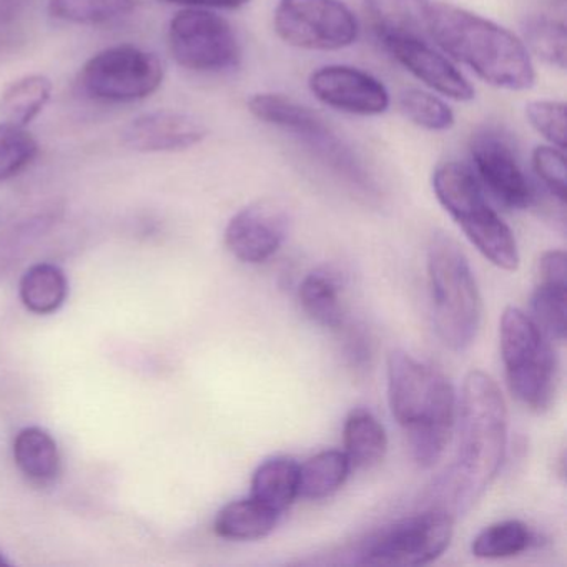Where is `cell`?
Returning a JSON list of instances; mask_svg holds the SVG:
<instances>
[{"mask_svg": "<svg viewBox=\"0 0 567 567\" xmlns=\"http://www.w3.org/2000/svg\"><path fill=\"white\" fill-rule=\"evenodd\" d=\"M507 446V410L496 381L481 370L464 380L460 446L436 489V507L463 516L493 484Z\"/></svg>", "mask_w": 567, "mask_h": 567, "instance_id": "obj_1", "label": "cell"}, {"mask_svg": "<svg viewBox=\"0 0 567 567\" xmlns=\"http://www.w3.org/2000/svg\"><path fill=\"white\" fill-rule=\"evenodd\" d=\"M423 19L436 44L486 84L519 92L536 82L526 45L496 22L447 2L424 6Z\"/></svg>", "mask_w": 567, "mask_h": 567, "instance_id": "obj_2", "label": "cell"}, {"mask_svg": "<svg viewBox=\"0 0 567 567\" xmlns=\"http://www.w3.org/2000/svg\"><path fill=\"white\" fill-rule=\"evenodd\" d=\"M388 400L417 466L433 467L450 443L456 416L450 381L406 351L394 350L388 357Z\"/></svg>", "mask_w": 567, "mask_h": 567, "instance_id": "obj_3", "label": "cell"}, {"mask_svg": "<svg viewBox=\"0 0 567 567\" xmlns=\"http://www.w3.org/2000/svg\"><path fill=\"white\" fill-rule=\"evenodd\" d=\"M427 280L437 337L450 350H466L480 330L483 303L470 261L450 235L431 238Z\"/></svg>", "mask_w": 567, "mask_h": 567, "instance_id": "obj_4", "label": "cell"}, {"mask_svg": "<svg viewBox=\"0 0 567 567\" xmlns=\"http://www.w3.org/2000/svg\"><path fill=\"white\" fill-rule=\"evenodd\" d=\"M433 190L441 207L460 225L471 244L501 270L516 271L519 250L506 221L496 214L474 172L460 162H446L433 174Z\"/></svg>", "mask_w": 567, "mask_h": 567, "instance_id": "obj_5", "label": "cell"}, {"mask_svg": "<svg viewBox=\"0 0 567 567\" xmlns=\"http://www.w3.org/2000/svg\"><path fill=\"white\" fill-rule=\"evenodd\" d=\"M499 343L513 396L536 413L549 410L559 380V363L549 338L530 315L509 307L501 317Z\"/></svg>", "mask_w": 567, "mask_h": 567, "instance_id": "obj_6", "label": "cell"}, {"mask_svg": "<svg viewBox=\"0 0 567 567\" xmlns=\"http://www.w3.org/2000/svg\"><path fill=\"white\" fill-rule=\"evenodd\" d=\"M164 75V64L157 55L134 44H118L85 62L81 85L95 101L128 104L155 94Z\"/></svg>", "mask_w": 567, "mask_h": 567, "instance_id": "obj_7", "label": "cell"}, {"mask_svg": "<svg viewBox=\"0 0 567 567\" xmlns=\"http://www.w3.org/2000/svg\"><path fill=\"white\" fill-rule=\"evenodd\" d=\"M248 111L265 124L274 125L303 141L334 171L353 184L370 187L368 175L353 152L334 134L323 117L307 105L280 94H257L248 101Z\"/></svg>", "mask_w": 567, "mask_h": 567, "instance_id": "obj_8", "label": "cell"}, {"mask_svg": "<svg viewBox=\"0 0 567 567\" xmlns=\"http://www.w3.org/2000/svg\"><path fill=\"white\" fill-rule=\"evenodd\" d=\"M168 48L181 68L204 74L237 68L241 59L230 22L208 9L177 12L168 25Z\"/></svg>", "mask_w": 567, "mask_h": 567, "instance_id": "obj_9", "label": "cell"}, {"mask_svg": "<svg viewBox=\"0 0 567 567\" xmlns=\"http://www.w3.org/2000/svg\"><path fill=\"white\" fill-rule=\"evenodd\" d=\"M454 517L441 507L404 517L381 529L361 549V563L424 566L436 560L453 539Z\"/></svg>", "mask_w": 567, "mask_h": 567, "instance_id": "obj_10", "label": "cell"}, {"mask_svg": "<svg viewBox=\"0 0 567 567\" xmlns=\"http://www.w3.org/2000/svg\"><path fill=\"white\" fill-rule=\"evenodd\" d=\"M274 28L285 44L305 51H341L360 34L357 16L343 0H280Z\"/></svg>", "mask_w": 567, "mask_h": 567, "instance_id": "obj_11", "label": "cell"}, {"mask_svg": "<svg viewBox=\"0 0 567 567\" xmlns=\"http://www.w3.org/2000/svg\"><path fill=\"white\" fill-rule=\"evenodd\" d=\"M474 175L484 188L504 207L514 210L529 208L536 192L520 165L513 144L494 128L476 132L471 138Z\"/></svg>", "mask_w": 567, "mask_h": 567, "instance_id": "obj_12", "label": "cell"}, {"mask_svg": "<svg viewBox=\"0 0 567 567\" xmlns=\"http://www.w3.org/2000/svg\"><path fill=\"white\" fill-rule=\"evenodd\" d=\"M377 32L383 48L417 81L453 101H473L474 89L470 81L450 59L434 51L426 42L394 25H378Z\"/></svg>", "mask_w": 567, "mask_h": 567, "instance_id": "obj_13", "label": "cell"}, {"mask_svg": "<svg viewBox=\"0 0 567 567\" xmlns=\"http://www.w3.org/2000/svg\"><path fill=\"white\" fill-rule=\"evenodd\" d=\"M290 215L275 200L241 208L225 228V245L237 260L258 265L270 260L287 240Z\"/></svg>", "mask_w": 567, "mask_h": 567, "instance_id": "obj_14", "label": "cell"}, {"mask_svg": "<svg viewBox=\"0 0 567 567\" xmlns=\"http://www.w3.org/2000/svg\"><path fill=\"white\" fill-rule=\"evenodd\" d=\"M308 85L321 104L344 114L373 117L390 107V92L383 82L350 65H324L310 75Z\"/></svg>", "mask_w": 567, "mask_h": 567, "instance_id": "obj_15", "label": "cell"}, {"mask_svg": "<svg viewBox=\"0 0 567 567\" xmlns=\"http://www.w3.org/2000/svg\"><path fill=\"white\" fill-rule=\"evenodd\" d=\"M207 137V127L184 112H148L122 131L125 147L141 154H174L195 147Z\"/></svg>", "mask_w": 567, "mask_h": 567, "instance_id": "obj_16", "label": "cell"}, {"mask_svg": "<svg viewBox=\"0 0 567 567\" xmlns=\"http://www.w3.org/2000/svg\"><path fill=\"white\" fill-rule=\"evenodd\" d=\"M16 466L35 486H51L61 476V451L58 441L41 426L19 431L12 446Z\"/></svg>", "mask_w": 567, "mask_h": 567, "instance_id": "obj_17", "label": "cell"}, {"mask_svg": "<svg viewBox=\"0 0 567 567\" xmlns=\"http://www.w3.org/2000/svg\"><path fill=\"white\" fill-rule=\"evenodd\" d=\"M300 489V464L288 456L265 460L251 477V497L278 514L293 504Z\"/></svg>", "mask_w": 567, "mask_h": 567, "instance_id": "obj_18", "label": "cell"}, {"mask_svg": "<svg viewBox=\"0 0 567 567\" xmlns=\"http://www.w3.org/2000/svg\"><path fill=\"white\" fill-rule=\"evenodd\" d=\"M280 514L255 497L231 501L218 511L214 529L218 536L230 540H258L277 527Z\"/></svg>", "mask_w": 567, "mask_h": 567, "instance_id": "obj_19", "label": "cell"}, {"mask_svg": "<svg viewBox=\"0 0 567 567\" xmlns=\"http://www.w3.org/2000/svg\"><path fill=\"white\" fill-rule=\"evenodd\" d=\"M343 443L351 470H371L383 461L388 436L383 424L367 410H353L344 421Z\"/></svg>", "mask_w": 567, "mask_h": 567, "instance_id": "obj_20", "label": "cell"}, {"mask_svg": "<svg viewBox=\"0 0 567 567\" xmlns=\"http://www.w3.org/2000/svg\"><path fill=\"white\" fill-rule=\"evenodd\" d=\"M298 300L305 313L321 327L340 330L344 321L341 284L330 270L311 271L298 288Z\"/></svg>", "mask_w": 567, "mask_h": 567, "instance_id": "obj_21", "label": "cell"}, {"mask_svg": "<svg viewBox=\"0 0 567 567\" xmlns=\"http://www.w3.org/2000/svg\"><path fill=\"white\" fill-rule=\"evenodd\" d=\"M69 280L64 270L59 265L44 264L32 265L22 275L19 284V297L22 305L31 313L45 315L55 313L61 310L62 305L68 300Z\"/></svg>", "mask_w": 567, "mask_h": 567, "instance_id": "obj_22", "label": "cell"}, {"mask_svg": "<svg viewBox=\"0 0 567 567\" xmlns=\"http://www.w3.org/2000/svg\"><path fill=\"white\" fill-rule=\"evenodd\" d=\"M54 85L45 75H25L12 82L0 95V118L8 124L28 128L44 111Z\"/></svg>", "mask_w": 567, "mask_h": 567, "instance_id": "obj_23", "label": "cell"}, {"mask_svg": "<svg viewBox=\"0 0 567 567\" xmlns=\"http://www.w3.org/2000/svg\"><path fill=\"white\" fill-rule=\"evenodd\" d=\"M350 471L351 464L343 451H321L307 463L300 464L298 496L305 499H324L343 486Z\"/></svg>", "mask_w": 567, "mask_h": 567, "instance_id": "obj_24", "label": "cell"}, {"mask_svg": "<svg viewBox=\"0 0 567 567\" xmlns=\"http://www.w3.org/2000/svg\"><path fill=\"white\" fill-rule=\"evenodd\" d=\"M536 543V534L517 519L501 520L481 530L471 544L473 556L480 559H506L519 556Z\"/></svg>", "mask_w": 567, "mask_h": 567, "instance_id": "obj_25", "label": "cell"}, {"mask_svg": "<svg viewBox=\"0 0 567 567\" xmlns=\"http://www.w3.org/2000/svg\"><path fill=\"white\" fill-rule=\"evenodd\" d=\"M566 278L536 277L530 298L533 320L550 341L566 338Z\"/></svg>", "mask_w": 567, "mask_h": 567, "instance_id": "obj_26", "label": "cell"}, {"mask_svg": "<svg viewBox=\"0 0 567 567\" xmlns=\"http://www.w3.org/2000/svg\"><path fill=\"white\" fill-rule=\"evenodd\" d=\"M137 0H49V14L71 24H107L131 14Z\"/></svg>", "mask_w": 567, "mask_h": 567, "instance_id": "obj_27", "label": "cell"}, {"mask_svg": "<svg viewBox=\"0 0 567 567\" xmlns=\"http://www.w3.org/2000/svg\"><path fill=\"white\" fill-rule=\"evenodd\" d=\"M524 45L550 68L564 71L567 61L566 25L546 16L529 18L524 24Z\"/></svg>", "mask_w": 567, "mask_h": 567, "instance_id": "obj_28", "label": "cell"}, {"mask_svg": "<svg viewBox=\"0 0 567 567\" xmlns=\"http://www.w3.org/2000/svg\"><path fill=\"white\" fill-rule=\"evenodd\" d=\"M38 155V141L28 128L0 122V184L24 172Z\"/></svg>", "mask_w": 567, "mask_h": 567, "instance_id": "obj_29", "label": "cell"}, {"mask_svg": "<svg viewBox=\"0 0 567 567\" xmlns=\"http://www.w3.org/2000/svg\"><path fill=\"white\" fill-rule=\"evenodd\" d=\"M400 109L408 121L426 131L444 132L454 125V112L450 105L436 95L420 89L401 92Z\"/></svg>", "mask_w": 567, "mask_h": 567, "instance_id": "obj_30", "label": "cell"}, {"mask_svg": "<svg viewBox=\"0 0 567 567\" xmlns=\"http://www.w3.org/2000/svg\"><path fill=\"white\" fill-rule=\"evenodd\" d=\"M526 117L537 134L550 145L566 148V104L557 101H534L526 105Z\"/></svg>", "mask_w": 567, "mask_h": 567, "instance_id": "obj_31", "label": "cell"}, {"mask_svg": "<svg viewBox=\"0 0 567 567\" xmlns=\"http://www.w3.org/2000/svg\"><path fill=\"white\" fill-rule=\"evenodd\" d=\"M533 167L544 187L564 205L566 202V157L554 145H539L533 152Z\"/></svg>", "mask_w": 567, "mask_h": 567, "instance_id": "obj_32", "label": "cell"}, {"mask_svg": "<svg viewBox=\"0 0 567 567\" xmlns=\"http://www.w3.org/2000/svg\"><path fill=\"white\" fill-rule=\"evenodd\" d=\"M338 331H343V350L348 363L354 370H367L371 363V343L363 330L347 327V323Z\"/></svg>", "mask_w": 567, "mask_h": 567, "instance_id": "obj_33", "label": "cell"}, {"mask_svg": "<svg viewBox=\"0 0 567 567\" xmlns=\"http://www.w3.org/2000/svg\"><path fill=\"white\" fill-rule=\"evenodd\" d=\"M168 4L182 6V8L192 9H234L244 8L250 0H164Z\"/></svg>", "mask_w": 567, "mask_h": 567, "instance_id": "obj_34", "label": "cell"}, {"mask_svg": "<svg viewBox=\"0 0 567 567\" xmlns=\"http://www.w3.org/2000/svg\"><path fill=\"white\" fill-rule=\"evenodd\" d=\"M9 564L11 563H9V560L6 559L4 556H2V553H0V566H9Z\"/></svg>", "mask_w": 567, "mask_h": 567, "instance_id": "obj_35", "label": "cell"}]
</instances>
